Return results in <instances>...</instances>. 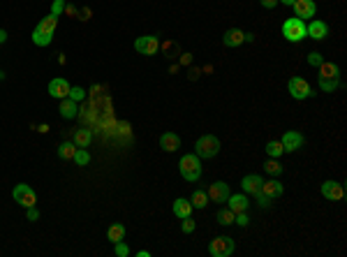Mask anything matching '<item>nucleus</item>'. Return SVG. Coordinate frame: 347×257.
Instances as JSON below:
<instances>
[{
	"mask_svg": "<svg viewBox=\"0 0 347 257\" xmlns=\"http://www.w3.org/2000/svg\"><path fill=\"white\" fill-rule=\"evenodd\" d=\"M179 171L185 181H190V183L199 181L201 179V158L197 155V153L183 155V158L179 160Z\"/></svg>",
	"mask_w": 347,
	"mask_h": 257,
	"instance_id": "f257e3e1",
	"label": "nucleus"
},
{
	"mask_svg": "<svg viewBox=\"0 0 347 257\" xmlns=\"http://www.w3.org/2000/svg\"><path fill=\"white\" fill-rule=\"evenodd\" d=\"M220 139L215 137V135H204V137H199L197 139V144H195V153L199 155V158H204V160H209V158H215L218 153H220Z\"/></svg>",
	"mask_w": 347,
	"mask_h": 257,
	"instance_id": "f03ea898",
	"label": "nucleus"
},
{
	"mask_svg": "<svg viewBox=\"0 0 347 257\" xmlns=\"http://www.w3.org/2000/svg\"><path fill=\"white\" fill-rule=\"evenodd\" d=\"M283 37L287 40V42H303L305 37V23L303 19H287V21L283 23Z\"/></svg>",
	"mask_w": 347,
	"mask_h": 257,
	"instance_id": "7ed1b4c3",
	"label": "nucleus"
},
{
	"mask_svg": "<svg viewBox=\"0 0 347 257\" xmlns=\"http://www.w3.org/2000/svg\"><path fill=\"white\" fill-rule=\"evenodd\" d=\"M12 197H14V202H16V204H21L23 209L37 206V193L32 190L28 183H19V185H14V190H12Z\"/></svg>",
	"mask_w": 347,
	"mask_h": 257,
	"instance_id": "20e7f679",
	"label": "nucleus"
},
{
	"mask_svg": "<svg viewBox=\"0 0 347 257\" xmlns=\"http://www.w3.org/2000/svg\"><path fill=\"white\" fill-rule=\"evenodd\" d=\"M289 95L294 97V100H308V97H315V91H313V86L305 81L303 76H292L289 79Z\"/></svg>",
	"mask_w": 347,
	"mask_h": 257,
	"instance_id": "39448f33",
	"label": "nucleus"
},
{
	"mask_svg": "<svg viewBox=\"0 0 347 257\" xmlns=\"http://www.w3.org/2000/svg\"><path fill=\"white\" fill-rule=\"evenodd\" d=\"M234 248H236V243L231 236H218L209 243V253L213 257H229L234 253Z\"/></svg>",
	"mask_w": 347,
	"mask_h": 257,
	"instance_id": "423d86ee",
	"label": "nucleus"
},
{
	"mask_svg": "<svg viewBox=\"0 0 347 257\" xmlns=\"http://www.w3.org/2000/svg\"><path fill=\"white\" fill-rule=\"evenodd\" d=\"M135 49L141 56H155L160 49V40L155 35H141V37L135 40Z\"/></svg>",
	"mask_w": 347,
	"mask_h": 257,
	"instance_id": "0eeeda50",
	"label": "nucleus"
},
{
	"mask_svg": "<svg viewBox=\"0 0 347 257\" xmlns=\"http://www.w3.org/2000/svg\"><path fill=\"white\" fill-rule=\"evenodd\" d=\"M303 135L301 132H296V130H287L283 135V139H280V144H283L285 153H296V151L303 146Z\"/></svg>",
	"mask_w": 347,
	"mask_h": 257,
	"instance_id": "6e6552de",
	"label": "nucleus"
},
{
	"mask_svg": "<svg viewBox=\"0 0 347 257\" xmlns=\"http://www.w3.org/2000/svg\"><path fill=\"white\" fill-rule=\"evenodd\" d=\"M209 199L211 202H215V204H227V197H229V185L225 181H215V183H211L209 185Z\"/></svg>",
	"mask_w": 347,
	"mask_h": 257,
	"instance_id": "1a4fd4ad",
	"label": "nucleus"
},
{
	"mask_svg": "<svg viewBox=\"0 0 347 257\" xmlns=\"http://www.w3.org/2000/svg\"><path fill=\"white\" fill-rule=\"evenodd\" d=\"M322 195L329 202H340L345 197V188H343V183L338 181H324L322 183Z\"/></svg>",
	"mask_w": 347,
	"mask_h": 257,
	"instance_id": "9d476101",
	"label": "nucleus"
},
{
	"mask_svg": "<svg viewBox=\"0 0 347 257\" xmlns=\"http://www.w3.org/2000/svg\"><path fill=\"white\" fill-rule=\"evenodd\" d=\"M294 14H296V19H313L315 16V12H317V5H315V0H294Z\"/></svg>",
	"mask_w": 347,
	"mask_h": 257,
	"instance_id": "9b49d317",
	"label": "nucleus"
},
{
	"mask_svg": "<svg viewBox=\"0 0 347 257\" xmlns=\"http://www.w3.org/2000/svg\"><path fill=\"white\" fill-rule=\"evenodd\" d=\"M305 35H308V37H313V40H317V42H322V40L329 37V26H326L324 21L313 19V21L305 26Z\"/></svg>",
	"mask_w": 347,
	"mask_h": 257,
	"instance_id": "f8f14e48",
	"label": "nucleus"
},
{
	"mask_svg": "<svg viewBox=\"0 0 347 257\" xmlns=\"http://www.w3.org/2000/svg\"><path fill=\"white\" fill-rule=\"evenodd\" d=\"M262 183H264V179L259 176V174H248V176H243L241 188H243V193L257 195L259 190H262Z\"/></svg>",
	"mask_w": 347,
	"mask_h": 257,
	"instance_id": "ddd939ff",
	"label": "nucleus"
},
{
	"mask_svg": "<svg viewBox=\"0 0 347 257\" xmlns=\"http://www.w3.org/2000/svg\"><path fill=\"white\" fill-rule=\"evenodd\" d=\"M49 95L56 97V100H63V97L70 95V84L65 81V79H51V84H49Z\"/></svg>",
	"mask_w": 347,
	"mask_h": 257,
	"instance_id": "4468645a",
	"label": "nucleus"
},
{
	"mask_svg": "<svg viewBox=\"0 0 347 257\" xmlns=\"http://www.w3.org/2000/svg\"><path fill=\"white\" fill-rule=\"evenodd\" d=\"M259 193L264 195V197H269V199H271V202H273V199H278V197H280V195L285 193V185L280 181H264L262 183V190H259Z\"/></svg>",
	"mask_w": 347,
	"mask_h": 257,
	"instance_id": "2eb2a0df",
	"label": "nucleus"
},
{
	"mask_svg": "<svg viewBox=\"0 0 347 257\" xmlns=\"http://www.w3.org/2000/svg\"><path fill=\"white\" fill-rule=\"evenodd\" d=\"M160 149L165 151V153H174V151L181 149V137L176 132H165L162 137H160Z\"/></svg>",
	"mask_w": 347,
	"mask_h": 257,
	"instance_id": "dca6fc26",
	"label": "nucleus"
},
{
	"mask_svg": "<svg viewBox=\"0 0 347 257\" xmlns=\"http://www.w3.org/2000/svg\"><path fill=\"white\" fill-rule=\"evenodd\" d=\"M243 42H245V32L241 28H229L222 35V44L225 46H241Z\"/></svg>",
	"mask_w": 347,
	"mask_h": 257,
	"instance_id": "f3484780",
	"label": "nucleus"
},
{
	"mask_svg": "<svg viewBox=\"0 0 347 257\" xmlns=\"http://www.w3.org/2000/svg\"><path fill=\"white\" fill-rule=\"evenodd\" d=\"M227 204H229V209L234 211V213L248 211V206H250V202H248V195H229V197H227Z\"/></svg>",
	"mask_w": 347,
	"mask_h": 257,
	"instance_id": "a211bd4d",
	"label": "nucleus"
},
{
	"mask_svg": "<svg viewBox=\"0 0 347 257\" xmlns=\"http://www.w3.org/2000/svg\"><path fill=\"white\" fill-rule=\"evenodd\" d=\"M174 215L176 218H188V215H192V204H190V199H185V197H179L176 202H174Z\"/></svg>",
	"mask_w": 347,
	"mask_h": 257,
	"instance_id": "6ab92c4d",
	"label": "nucleus"
},
{
	"mask_svg": "<svg viewBox=\"0 0 347 257\" xmlns=\"http://www.w3.org/2000/svg\"><path fill=\"white\" fill-rule=\"evenodd\" d=\"M58 111H60V116H63V118H74L76 114H79L76 102H74V100H70V97H63V100H60V107H58Z\"/></svg>",
	"mask_w": 347,
	"mask_h": 257,
	"instance_id": "aec40b11",
	"label": "nucleus"
},
{
	"mask_svg": "<svg viewBox=\"0 0 347 257\" xmlns=\"http://www.w3.org/2000/svg\"><path fill=\"white\" fill-rule=\"evenodd\" d=\"M93 141V130H76L74 132V144L76 149H88Z\"/></svg>",
	"mask_w": 347,
	"mask_h": 257,
	"instance_id": "412c9836",
	"label": "nucleus"
},
{
	"mask_svg": "<svg viewBox=\"0 0 347 257\" xmlns=\"http://www.w3.org/2000/svg\"><path fill=\"white\" fill-rule=\"evenodd\" d=\"M319 76H324V79H340V67L336 63H322L319 65Z\"/></svg>",
	"mask_w": 347,
	"mask_h": 257,
	"instance_id": "4be33fe9",
	"label": "nucleus"
},
{
	"mask_svg": "<svg viewBox=\"0 0 347 257\" xmlns=\"http://www.w3.org/2000/svg\"><path fill=\"white\" fill-rule=\"evenodd\" d=\"M106 239L111 241V243H118V241H123L125 239V225H121V223H116L106 229Z\"/></svg>",
	"mask_w": 347,
	"mask_h": 257,
	"instance_id": "5701e85b",
	"label": "nucleus"
},
{
	"mask_svg": "<svg viewBox=\"0 0 347 257\" xmlns=\"http://www.w3.org/2000/svg\"><path fill=\"white\" fill-rule=\"evenodd\" d=\"M74 153H76V144H74V141H63V144L58 146V158H60V160H72Z\"/></svg>",
	"mask_w": 347,
	"mask_h": 257,
	"instance_id": "b1692460",
	"label": "nucleus"
},
{
	"mask_svg": "<svg viewBox=\"0 0 347 257\" xmlns=\"http://www.w3.org/2000/svg\"><path fill=\"white\" fill-rule=\"evenodd\" d=\"M190 204H192V209H206L209 206V195L204 190H195L192 197H190Z\"/></svg>",
	"mask_w": 347,
	"mask_h": 257,
	"instance_id": "393cba45",
	"label": "nucleus"
},
{
	"mask_svg": "<svg viewBox=\"0 0 347 257\" xmlns=\"http://www.w3.org/2000/svg\"><path fill=\"white\" fill-rule=\"evenodd\" d=\"M56 26H58V16H53V14H49V16H44L42 21L37 23V28L42 32H56Z\"/></svg>",
	"mask_w": 347,
	"mask_h": 257,
	"instance_id": "a878e982",
	"label": "nucleus"
},
{
	"mask_svg": "<svg viewBox=\"0 0 347 257\" xmlns=\"http://www.w3.org/2000/svg\"><path fill=\"white\" fill-rule=\"evenodd\" d=\"M51 32H42L40 30V28H35V30H32V42L37 44V46H49V44H51Z\"/></svg>",
	"mask_w": 347,
	"mask_h": 257,
	"instance_id": "bb28decb",
	"label": "nucleus"
},
{
	"mask_svg": "<svg viewBox=\"0 0 347 257\" xmlns=\"http://www.w3.org/2000/svg\"><path fill=\"white\" fill-rule=\"evenodd\" d=\"M264 151H266V155H269V158H278V160H280V155L285 153V149H283V144H280V141H269Z\"/></svg>",
	"mask_w": 347,
	"mask_h": 257,
	"instance_id": "cd10ccee",
	"label": "nucleus"
},
{
	"mask_svg": "<svg viewBox=\"0 0 347 257\" xmlns=\"http://www.w3.org/2000/svg\"><path fill=\"white\" fill-rule=\"evenodd\" d=\"M234 211H231L229 206H227V209H222L220 206V211H218V215H215V218H218V223H220V225H234Z\"/></svg>",
	"mask_w": 347,
	"mask_h": 257,
	"instance_id": "c85d7f7f",
	"label": "nucleus"
},
{
	"mask_svg": "<svg viewBox=\"0 0 347 257\" xmlns=\"http://www.w3.org/2000/svg\"><path fill=\"white\" fill-rule=\"evenodd\" d=\"M264 169L269 171L271 176H280V174H283V165H280V160H278V158H271V160H266Z\"/></svg>",
	"mask_w": 347,
	"mask_h": 257,
	"instance_id": "c756f323",
	"label": "nucleus"
},
{
	"mask_svg": "<svg viewBox=\"0 0 347 257\" xmlns=\"http://www.w3.org/2000/svg\"><path fill=\"white\" fill-rule=\"evenodd\" d=\"M338 86H340V79H324V76H319V88L324 93H333Z\"/></svg>",
	"mask_w": 347,
	"mask_h": 257,
	"instance_id": "7c9ffc66",
	"label": "nucleus"
},
{
	"mask_svg": "<svg viewBox=\"0 0 347 257\" xmlns=\"http://www.w3.org/2000/svg\"><path fill=\"white\" fill-rule=\"evenodd\" d=\"M72 160L76 162L79 167H86V165L91 162V153H88L86 149H76V153H74V158H72Z\"/></svg>",
	"mask_w": 347,
	"mask_h": 257,
	"instance_id": "2f4dec72",
	"label": "nucleus"
},
{
	"mask_svg": "<svg viewBox=\"0 0 347 257\" xmlns=\"http://www.w3.org/2000/svg\"><path fill=\"white\" fill-rule=\"evenodd\" d=\"M67 97H70V100H74V102H81V100L86 97V91L81 88V86H74V88L70 86V95H67Z\"/></svg>",
	"mask_w": 347,
	"mask_h": 257,
	"instance_id": "473e14b6",
	"label": "nucleus"
},
{
	"mask_svg": "<svg viewBox=\"0 0 347 257\" xmlns=\"http://www.w3.org/2000/svg\"><path fill=\"white\" fill-rule=\"evenodd\" d=\"M181 229H183V232H185V234H192V232H195V229H197V223H195V220H192V218H183V223H181Z\"/></svg>",
	"mask_w": 347,
	"mask_h": 257,
	"instance_id": "72a5a7b5",
	"label": "nucleus"
},
{
	"mask_svg": "<svg viewBox=\"0 0 347 257\" xmlns=\"http://www.w3.org/2000/svg\"><path fill=\"white\" fill-rule=\"evenodd\" d=\"M234 225L239 227H248L250 225V218H248V211H241V213L234 215Z\"/></svg>",
	"mask_w": 347,
	"mask_h": 257,
	"instance_id": "f704fd0d",
	"label": "nucleus"
},
{
	"mask_svg": "<svg viewBox=\"0 0 347 257\" xmlns=\"http://www.w3.org/2000/svg\"><path fill=\"white\" fill-rule=\"evenodd\" d=\"M322 63H324V56L319 54V51H313V54H308V65H313V67H319Z\"/></svg>",
	"mask_w": 347,
	"mask_h": 257,
	"instance_id": "c9c22d12",
	"label": "nucleus"
},
{
	"mask_svg": "<svg viewBox=\"0 0 347 257\" xmlns=\"http://www.w3.org/2000/svg\"><path fill=\"white\" fill-rule=\"evenodd\" d=\"M65 7H67V5H65V0H53L51 2V14L53 16H60V14L65 12Z\"/></svg>",
	"mask_w": 347,
	"mask_h": 257,
	"instance_id": "e433bc0d",
	"label": "nucleus"
},
{
	"mask_svg": "<svg viewBox=\"0 0 347 257\" xmlns=\"http://www.w3.org/2000/svg\"><path fill=\"white\" fill-rule=\"evenodd\" d=\"M114 253H116V257H127L130 255V248L125 246V241H118V243H114Z\"/></svg>",
	"mask_w": 347,
	"mask_h": 257,
	"instance_id": "4c0bfd02",
	"label": "nucleus"
},
{
	"mask_svg": "<svg viewBox=\"0 0 347 257\" xmlns=\"http://www.w3.org/2000/svg\"><path fill=\"white\" fill-rule=\"evenodd\" d=\"M26 218L35 223V220H40V211H37V206H30V209H26Z\"/></svg>",
	"mask_w": 347,
	"mask_h": 257,
	"instance_id": "58836bf2",
	"label": "nucleus"
},
{
	"mask_svg": "<svg viewBox=\"0 0 347 257\" xmlns=\"http://www.w3.org/2000/svg\"><path fill=\"white\" fill-rule=\"evenodd\" d=\"M255 197H257V202H259V206H262V209H269V206H271V199H269V197H264L262 193H257Z\"/></svg>",
	"mask_w": 347,
	"mask_h": 257,
	"instance_id": "ea45409f",
	"label": "nucleus"
},
{
	"mask_svg": "<svg viewBox=\"0 0 347 257\" xmlns=\"http://www.w3.org/2000/svg\"><path fill=\"white\" fill-rule=\"evenodd\" d=\"M262 2V7H266V10H273L275 5H278V0H259Z\"/></svg>",
	"mask_w": 347,
	"mask_h": 257,
	"instance_id": "a19ab883",
	"label": "nucleus"
},
{
	"mask_svg": "<svg viewBox=\"0 0 347 257\" xmlns=\"http://www.w3.org/2000/svg\"><path fill=\"white\" fill-rule=\"evenodd\" d=\"M7 42V30H0V44Z\"/></svg>",
	"mask_w": 347,
	"mask_h": 257,
	"instance_id": "79ce46f5",
	"label": "nucleus"
},
{
	"mask_svg": "<svg viewBox=\"0 0 347 257\" xmlns=\"http://www.w3.org/2000/svg\"><path fill=\"white\" fill-rule=\"evenodd\" d=\"M137 255H139V257H151V253H148V250H139Z\"/></svg>",
	"mask_w": 347,
	"mask_h": 257,
	"instance_id": "37998d69",
	"label": "nucleus"
},
{
	"mask_svg": "<svg viewBox=\"0 0 347 257\" xmlns=\"http://www.w3.org/2000/svg\"><path fill=\"white\" fill-rule=\"evenodd\" d=\"M280 2H285V5H289V7L294 5V0H280Z\"/></svg>",
	"mask_w": 347,
	"mask_h": 257,
	"instance_id": "c03bdc74",
	"label": "nucleus"
}]
</instances>
